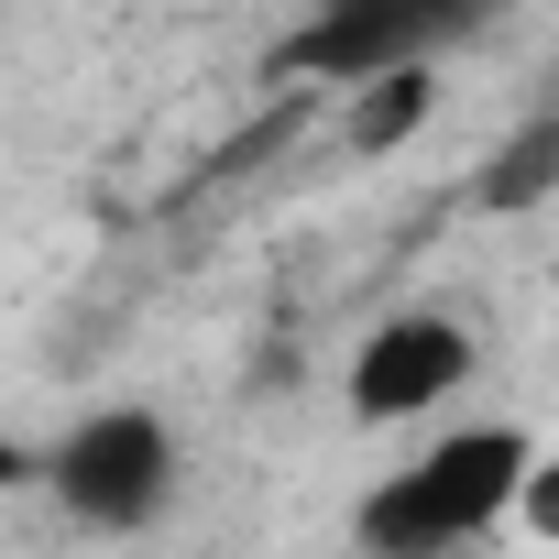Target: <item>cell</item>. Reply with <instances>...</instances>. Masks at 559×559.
Masks as SVG:
<instances>
[{
	"label": "cell",
	"instance_id": "cell-1",
	"mask_svg": "<svg viewBox=\"0 0 559 559\" xmlns=\"http://www.w3.org/2000/svg\"><path fill=\"white\" fill-rule=\"evenodd\" d=\"M526 450H537V439H526L515 417L439 428L417 461H395V472L362 493V515H352L362 559H439V548H483V537L515 515Z\"/></svg>",
	"mask_w": 559,
	"mask_h": 559
},
{
	"label": "cell",
	"instance_id": "cell-2",
	"mask_svg": "<svg viewBox=\"0 0 559 559\" xmlns=\"http://www.w3.org/2000/svg\"><path fill=\"white\" fill-rule=\"evenodd\" d=\"M34 483L67 504V526L132 537V526H154V515L176 504V428H165L154 406H99V417H78V428L34 461Z\"/></svg>",
	"mask_w": 559,
	"mask_h": 559
},
{
	"label": "cell",
	"instance_id": "cell-3",
	"mask_svg": "<svg viewBox=\"0 0 559 559\" xmlns=\"http://www.w3.org/2000/svg\"><path fill=\"white\" fill-rule=\"evenodd\" d=\"M493 12H504V0H319L308 34L286 45V67H297V78L352 88V78H373V67L450 56V45H461V34H483Z\"/></svg>",
	"mask_w": 559,
	"mask_h": 559
},
{
	"label": "cell",
	"instance_id": "cell-4",
	"mask_svg": "<svg viewBox=\"0 0 559 559\" xmlns=\"http://www.w3.org/2000/svg\"><path fill=\"white\" fill-rule=\"evenodd\" d=\"M461 384H472V330L439 319V308H395L384 330H362V352H352V373H341V395H352L362 428L439 417Z\"/></svg>",
	"mask_w": 559,
	"mask_h": 559
},
{
	"label": "cell",
	"instance_id": "cell-5",
	"mask_svg": "<svg viewBox=\"0 0 559 559\" xmlns=\"http://www.w3.org/2000/svg\"><path fill=\"white\" fill-rule=\"evenodd\" d=\"M439 99H450L439 56H417V67H373V78H352V110H341V143H352V154L373 165V154L417 143V132L439 121Z\"/></svg>",
	"mask_w": 559,
	"mask_h": 559
},
{
	"label": "cell",
	"instance_id": "cell-6",
	"mask_svg": "<svg viewBox=\"0 0 559 559\" xmlns=\"http://www.w3.org/2000/svg\"><path fill=\"white\" fill-rule=\"evenodd\" d=\"M548 198H559V110L515 121V132L483 154V176H472V209H493V219H526V209H548Z\"/></svg>",
	"mask_w": 559,
	"mask_h": 559
},
{
	"label": "cell",
	"instance_id": "cell-7",
	"mask_svg": "<svg viewBox=\"0 0 559 559\" xmlns=\"http://www.w3.org/2000/svg\"><path fill=\"white\" fill-rule=\"evenodd\" d=\"M515 526L559 548V450H526V483H515Z\"/></svg>",
	"mask_w": 559,
	"mask_h": 559
},
{
	"label": "cell",
	"instance_id": "cell-8",
	"mask_svg": "<svg viewBox=\"0 0 559 559\" xmlns=\"http://www.w3.org/2000/svg\"><path fill=\"white\" fill-rule=\"evenodd\" d=\"M23 483H34V450H23V439H0V493H23Z\"/></svg>",
	"mask_w": 559,
	"mask_h": 559
},
{
	"label": "cell",
	"instance_id": "cell-9",
	"mask_svg": "<svg viewBox=\"0 0 559 559\" xmlns=\"http://www.w3.org/2000/svg\"><path fill=\"white\" fill-rule=\"evenodd\" d=\"M439 559H483V548H439Z\"/></svg>",
	"mask_w": 559,
	"mask_h": 559
}]
</instances>
